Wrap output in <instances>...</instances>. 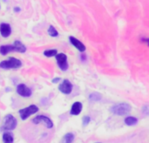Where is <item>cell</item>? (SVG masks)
I'll return each mask as SVG.
<instances>
[{"label":"cell","instance_id":"cell-1","mask_svg":"<svg viewBox=\"0 0 149 143\" xmlns=\"http://www.w3.org/2000/svg\"><path fill=\"white\" fill-rule=\"evenodd\" d=\"M110 111L113 114L123 116V115H126L132 111V107L127 103H120V104L113 105L111 107Z\"/></svg>","mask_w":149,"mask_h":143},{"label":"cell","instance_id":"cell-2","mask_svg":"<svg viewBox=\"0 0 149 143\" xmlns=\"http://www.w3.org/2000/svg\"><path fill=\"white\" fill-rule=\"evenodd\" d=\"M17 121L16 118L12 114H7L4 117L3 125L1 129L3 131H11L17 128Z\"/></svg>","mask_w":149,"mask_h":143},{"label":"cell","instance_id":"cell-3","mask_svg":"<svg viewBox=\"0 0 149 143\" xmlns=\"http://www.w3.org/2000/svg\"><path fill=\"white\" fill-rule=\"evenodd\" d=\"M22 62L15 58H10L7 60L0 62V68L3 69H17L21 67Z\"/></svg>","mask_w":149,"mask_h":143},{"label":"cell","instance_id":"cell-4","mask_svg":"<svg viewBox=\"0 0 149 143\" xmlns=\"http://www.w3.org/2000/svg\"><path fill=\"white\" fill-rule=\"evenodd\" d=\"M38 111V107L35 105H31L28 107H25L24 109L19 110V115L23 121H25L29 116L36 114Z\"/></svg>","mask_w":149,"mask_h":143},{"label":"cell","instance_id":"cell-5","mask_svg":"<svg viewBox=\"0 0 149 143\" xmlns=\"http://www.w3.org/2000/svg\"><path fill=\"white\" fill-rule=\"evenodd\" d=\"M32 122L36 125L43 122V123H45V125L47 128H52L53 127V122L52 121V120L45 115H38L37 117H35L32 120Z\"/></svg>","mask_w":149,"mask_h":143},{"label":"cell","instance_id":"cell-6","mask_svg":"<svg viewBox=\"0 0 149 143\" xmlns=\"http://www.w3.org/2000/svg\"><path fill=\"white\" fill-rule=\"evenodd\" d=\"M56 59L58 61V66L62 71H66L68 69V63H67V57L64 53H57Z\"/></svg>","mask_w":149,"mask_h":143},{"label":"cell","instance_id":"cell-7","mask_svg":"<svg viewBox=\"0 0 149 143\" xmlns=\"http://www.w3.org/2000/svg\"><path fill=\"white\" fill-rule=\"evenodd\" d=\"M58 90L65 93V94H70L72 90V85L68 80H65L58 86Z\"/></svg>","mask_w":149,"mask_h":143},{"label":"cell","instance_id":"cell-8","mask_svg":"<svg viewBox=\"0 0 149 143\" xmlns=\"http://www.w3.org/2000/svg\"><path fill=\"white\" fill-rule=\"evenodd\" d=\"M17 93L22 97H30L31 95V90L24 84H19L17 86Z\"/></svg>","mask_w":149,"mask_h":143},{"label":"cell","instance_id":"cell-9","mask_svg":"<svg viewBox=\"0 0 149 143\" xmlns=\"http://www.w3.org/2000/svg\"><path fill=\"white\" fill-rule=\"evenodd\" d=\"M69 40H70L71 44H72V45H74L79 52H83L86 51V46H85V45H84L82 42H80L79 39H77L76 38L71 36V37H69Z\"/></svg>","mask_w":149,"mask_h":143},{"label":"cell","instance_id":"cell-10","mask_svg":"<svg viewBox=\"0 0 149 143\" xmlns=\"http://www.w3.org/2000/svg\"><path fill=\"white\" fill-rule=\"evenodd\" d=\"M0 33L3 38H7L10 35L11 33V28L10 26V24H0Z\"/></svg>","mask_w":149,"mask_h":143},{"label":"cell","instance_id":"cell-11","mask_svg":"<svg viewBox=\"0 0 149 143\" xmlns=\"http://www.w3.org/2000/svg\"><path fill=\"white\" fill-rule=\"evenodd\" d=\"M82 103L81 102H74L72 106V108H71V114L72 115H79L81 111H82Z\"/></svg>","mask_w":149,"mask_h":143},{"label":"cell","instance_id":"cell-12","mask_svg":"<svg viewBox=\"0 0 149 143\" xmlns=\"http://www.w3.org/2000/svg\"><path fill=\"white\" fill-rule=\"evenodd\" d=\"M15 52V48H14V45H2L0 46V53L2 55H6L8 54L9 52Z\"/></svg>","mask_w":149,"mask_h":143},{"label":"cell","instance_id":"cell-13","mask_svg":"<svg viewBox=\"0 0 149 143\" xmlns=\"http://www.w3.org/2000/svg\"><path fill=\"white\" fill-rule=\"evenodd\" d=\"M13 45H14V48H15V52L23 53V52H25V51H26V47L20 41H15Z\"/></svg>","mask_w":149,"mask_h":143},{"label":"cell","instance_id":"cell-14","mask_svg":"<svg viewBox=\"0 0 149 143\" xmlns=\"http://www.w3.org/2000/svg\"><path fill=\"white\" fill-rule=\"evenodd\" d=\"M125 123L127 126H135L138 123V119L134 116H128L125 119Z\"/></svg>","mask_w":149,"mask_h":143},{"label":"cell","instance_id":"cell-15","mask_svg":"<svg viewBox=\"0 0 149 143\" xmlns=\"http://www.w3.org/2000/svg\"><path fill=\"white\" fill-rule=\"evenodd\" d=\"M89 100H90V101H92V102L99 101V100H101V95H100L99 93H93L90 94Z\"/></svg>","mask_w":149,"mask_h":143},{"label":"cell","instance_id":"cell-16","mask_svg":"<svg viewBox=\"0 0 149 143\" xmlns=\"http://www.w3.org/2000/svg\"><path fill=\"white\" fill-rule=\"evenodd\" d=\"M74 141V135L72 133H68L64 136L63 143H72Z\"/></svg>","mask_w":149,"mask_h":143},{"label":"cell","instance_id":"cell-17","mask_svg":"<svg viewBox=\"0 0 149 143\" xmlns=\"http://www.w3.org/2000/svg\"><path fill=\"white\" fill-rule=\"evenodd\" d=\"M3 141L4 143H13V136L10 133H4L3 135Z\"/></svg>","mask_w":149,"mask_h":143},{"label":"cell","instance_id":"cell-18","mask_svg":"<svg viewBox=\"0 0 149 143\" xmlns=\"http://www.w3.org/2000/svg\"><path fill=\"white\" fill-rule=\"evenodd\" d=\"M58 53L57 50L56 49H51V50H46L44 52V55L50 58V57H54L56 54Z\"/></svg>","mask_w":149,"mask_h":143},{"label":"cell","instance_id":"cell-19","mask_svg":"<svg viewBox=\"0 0 149 143\" xmlns=\"http://www.w3.org/2000/svg\"><path fill=\"white\" fill-rule=\"evenodd\" d=\"M48 34L52 37H57L58 35V32L57 31V30L53 27V26H50L48 29Z\"/></svg>","mask_w":149,"mask_h":143},{"label":"cell","instance_id":"cell-20","mask_svg":"<svg viewBox=\"0 0 149 143\" xmlns=\"http://www.w3.org/2000/svg\"><path fill=\"white\" fill-rule=\"evenodd\" d=\"M90 121H91V118H90L89 116H85V117L83 118V121H82L83 126H84V127H86V126L89 124Z\"/></svg>","mask_w":149,"mask_h":143},{"label":"cell","instance_id":"cell-21","mask_svg":"<svg viewBox=\"0 0 149 143\" xmlns=\"http://www.w3.org/2000/svg\"><path fill=\"white\" fill-rule=\"evenodd\" d=\"M59 80H60V78H56V79L52 80V83H57V82H58Z\"/></svg>","mask_w":149,"mask_h":143},{"label":"cell","instance_id":"cell-22","mask_svg":"<svg viewBox=\"0 0 149 143\" xmlns=\"http://www.w3.org/2000/svg\"><path fill=\"white\" fill-rule=\"evenodd\" d=\"M85 59H86V56H85V55H82V56H81V59H82V60H85Z\"/></svg>","mask_w":149,"mask_h":143},{"label":"cell","instance_id":"cell-23","mask_svg":"<svg viewBox=\"0 0 149 143\" xmlns=\"http://www.w3.org/2000/svg\"><path fill=\"white\" fill-rule=\"evenodd\" d=\"M14 10H15V11H19V10H20V9H17V7H16V8L14 9Z\"/></svg>","mask_w":149,"mask_h":143},{"label":"cell","instance_id":"cell-24","mask_svg":"<svg viewBox=\"0 0 149 143\" xmlns=\"http://www.w3.org/2000/svg\"><path fill=\"white\" fill-rule=\"evenodd\" d=\"M97 143H100V142H97Z\"/></svg>","mask_w":149,"mask_h":143}]
</instances>
